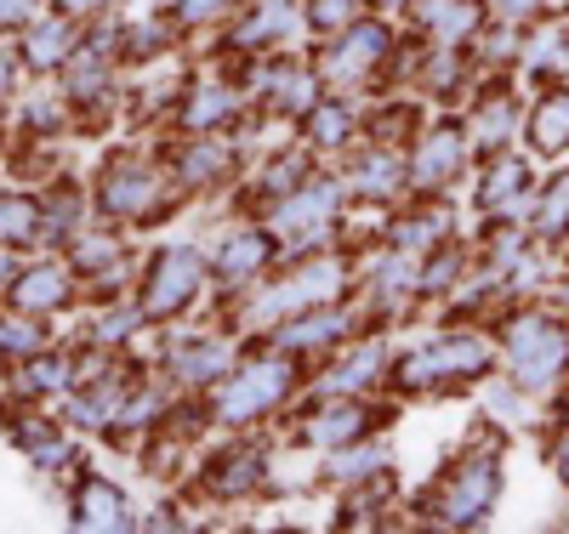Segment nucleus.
Here are the masks:
<instances>
[{
  "instance_id": "nucleus-16",
  "label": "nucleus",
  "mask_w": 569,
  "mask_h": 534,
  "mask_svg": "<svg viewBox=\"0 0 569 534\" xmlns=\"http://www.w3.org/2000/svg\"><path fill=\"white\" fill-rule=\"evenodd\" d=\"M262 262H268V239L257 228L251 233H233V239H222V245H217V268L228 279H251Z\"/></svg>"
},
{
  "instance_id": "nucleus-6",
  "label": "nucleus",
  "mask_w": 569,
  "mask_h": 534,
  "mask_svg": "<svg viewBox=\"0 0 569 534\" xmlns=\"http://www.w3.org/2000/svg\"><path fill=\"white\" fill-rule=\"evenodd\" d=\"M376 58H388V29H376V23H348L342 40L330 46L325 74L342 80V85H353V80H365V74L376 69Z\"/></svg>"
},
{
  "instance_id": "nucleus-17",
  "label": "nucleus",
  "mask_w": 569,
  "mask_h": 534,
  "mask_svg": "<svg viewBox=\"0 0 569 534\" xmlns=\"http://www.w3.org/2000/svg\"><path fill=\"white\" fill-rule=\"evenodd\" d=\"M262 455H251V450H233V455H222L217 461V472H211V490L217 495H246V490H257L262 483Z\"/></svg>"
},
{
  "instance_id": "nucleus-30",
  "label": "nucleus",
  "mask_w": 569,
  "mask_h": 534,
  "mask_svg": "<svg viewBox=\"0 0 569 534\" xmlns=\"http://www.w3.org/2000/svg\"><path fill=\"white\" fill-rule=\"evenodd\" d=\"M536 228H541V233H563V228H569V177H558V182L547 188V200L536 205Z\"/></svg>"
},
{
  "instance_id": "nucleus-38",
  "label": "nucleus",
  "mask_w": 569,
  "mask_h": 534,
  "mask_svg": "<svg viewBox=\"0 0 569 534\" xmlns=\"http://www.w3.org/2000/svg\"><path fill=\"white\" fill-rule=\"evenodd\" d=\"M23 7H29V0H0V23H7V18H18Z\"/></svg>"
},
{
  "instance_id": "nucleus-29",
  "label": "nucleus",
  "mask_w": 569,
  "mask_h": 534,
  "mask_svg": "<svg viewBox=\"0 0 569 534\" xmlns=\"http://www.w3.org/2000/svg\"><path fill=\"white\" fill-rule=\"evenodd\" d=\"M297 23V12L291 7H268V12H257L246 29H240V46H262V40H279L284 29Z\"/></svg>"
},
{
  "instance_id": "nucleus-19",
  "label": "nucleus",
  "mask_w": 569,
  "mask_h": 534,
  "mask_svg": "<svg viewBox=\"0 0 569 534\" xmlns=\"http://www.w3.org/2000/svg\"><path fill=\"white\" fill-rule=\"evenodd\" d=\"M388 239H393L399 251H427L433 239H445V211H416V216L393 222V228H388Z\"/></svg>"
},
{
  "instance_id": "nucleus-33",
  "label": "nucleus",
  "mask_w": 569,
  "mask_h": 534,
  "mask_svg": "<svg viewBox=\"0 0 569 534\" xmlns=\"http://www.w3.org/2000/svg\"><path fill=\"white\" fill-rule=\"evenodd\" d=\"M308 18H313L319 29H348V23H353V0H313Z\"/></svg>"
},
{
  "instance_id": "nucleus-26",
  "label": "nucleus",
  "mask_w": 569,
  "mask_h": 534,
  "mask_svg": "<svg viewBox=\"0 0 569 534\" xmlns=\"http://www.w3.org/2000/svg\"><path fill=\"white\" fill-rule=\"evenodd\" d=\"M228 114H233L228 85H206V91H194V103H188V125H222Z\"/></svg>"
},
{
  "instance_id": "nucleus-25",
  "label": "nucleus",
  "mask_w": 569,
  "mask_h": 534,
  "mask_svg": "<svg viewBox=\"0 0 569 534\" xmlns=\"http://www.w3.org/2000/svg\"><path fill=\"white\" fill-rule=\"evenodd\" d=\"M228 171V149L222 142H194V149L182 154V177L188 182H217Z\"/></svg>"
},
{
  "instance_id": "nucleus-27",
  "label": "nucleus",
  "mask_w": 569,
  "mask_h": 534,
  "mask_svg": "<svg viewBox=\"0 0 569 534\" xmlns=\"http://www.w3.org/2000/svg\"><path fill=\"white\" fill-rule=\"evenodd\" d=\"M313 137L325 142V149L348 142V137H353V114H348V103H313Z\"/></svg>"
},
{
  "instance_id": "nucleus-39",
  "label": "nucleus",
  "mask_w": 569,
  "mask_h": 534,
  "mask_svg": "<svg viewBox=\"0 0 569 534\" xmlns=\"http://www.w3.org/2000/svg\"><path fill=\"white\" fill-rule=\"evenodd\" d=\"M563 421H569V399H563Z\"/></svg>"
},
{
  "instance_id": "nucleus-10",
  "label": "nucleus",
  "mask_w": 569,
  "mask_h": 534,
  "mask_svg": "<svg viewBox=\"0 0 569 534\" xmlns=\"http://www.w3.org/2000/svg\"><path fill=\"white\" fill-rule=\"evenodd\" d=\"M461 149H467L461 131H433V137H427L421 154H416V171H410L416 188H445L461 171Z\"/></svg>"
},
{
  "instance_id": "nucleus-34",
  "label": "nucleus",
  "mask_w": 569,
  "mask_h": 534,
  "mask_svg": "<svg viewBox=\"0 0 569 534\" xmlns=\"http://www.w3.org/2000/svg\"><path fill=\"white\" fill-rule=\"evenodd\" d=\"M291 182H302V160H297V154H291V160H279V165L268 171V193H284Z\"/></svg>"
},
{
  "instance_id": "nucleus-12",
  "label": "nucleus",
  "mask_w": 569,
  "mask_h": 534,
  "mask_svg": "<svg viewBox=\"0 0 569 534\" xmlns=\"http://www.w3.org/2000/svg\"><path fill=\"white\" fill-rule=\"evenodd\" d=\"M337 335H348V313L337 308H319L308 319H291L279 330V347L284 353H308V347H325V342H337Z\"/></svg>"
},
{
  "instance_id": "nucleus-20",
  "label": "nucleus",
  "mask_w": 569,
  "mask_h": 534,
  "mask_svg": "<svg viewBox=\"0 0 569 534\" xmlns=\"http://www.w3.org/2000/svg\"><path fill=\"white\" fill-rule=\"evenodd\" d=\"M382 466H388V450H376V444H365V450L342 444V450H337V461H330L337 483H370V477L382 472Z\"/></svg>"
},
{
  "instance_id": "nucleus-2",
  "label": "nucleus",
  "mask_w": 569,
  "mask_h": 534,
  "mask_svg": "<svg viewBox=\"0 0 569 534\" xmlns=\"http://www.w3.org/2000/svg\"><path fill=\"white\" fill-rule=\"evenodd\" d=\"M496 495H501L496 455H485V461L472 455L467 466H456V472L445 477V490H439V501H433V517L450 523V528H472V523H485V517H490Z\"/></svg>"
},
{
  "instance_id": "nucleus-21",
  "label": "nucleus",
  "mask_w": 569,
  "mask_h": 534,
  "mask_svg": "<svg viewBox=\"0 0 569 534\" xmlns=\"http://www.w3.org/2000/svg\"><path fill=\"white\" fill-rule=\"evenodd\" d=\"M370 375H382V347H359L348 364L330 370V393H359V386H370Z\"/></svg>"
},
{
  "instance_id": "nucleus-18",
  "label": "nucleus",
  "mask_w": 569,
  "mask_h": 534,
  "mask_svg": "<svg viewBox=\"0 0 569 534\" xmlns=\"http://www.w3.org/2000/svg\"><path fill=\"white\" fill-rule=\"evenodd\" d=\"M393 188H399V154H388V149L365 154V165L353 171V193H359V200H388Z\"/></svg>"
},
{
  "instance_id": "nucleus-32",
  "label": "nucleus",
  "mask_w": 569,
  "mask_h": 534,
  "mask_svg": "<svg viewBox=\"0 0 569 534\" xmlns=\"http://www.w3.org/2000/svg\"><path fill=\"white\" fill-rule=\"evenodd\" d=\"M58 296H63V273L58 268H40V273H29L18 284V302H29V308H52Z\"/></svg>"
},
{
  "instance_id": "nucleus-36",
  "label": "nucleus",
  "mask_w": 569,
  "mask_h": 534,
  "mask_svg": "<svg viewBox=\"0 0 569 534\" xmlns=\"http://www.w3.org/2000/svg\"><path fill=\"white\" fill-rule=\"evenodd\" d=\"M211 12H222V0H182V18H188V23H200V18H211Z\"/></svg>"
},
{
  "instance_id": "nucleus-4",
  "label": "nucleus",
  "mask_w": 569,
  "mask_h": 534,
  "mask_svg": "<svg viewBox=\"0 0 569 534\" xmlns=\"http://www.w3.org/2000/svg\"><path fill=\"white\" fill-rule=\"evenodd\" d=\"M284 386H291V364H284V359H262L246 375L222 381L217 410H222V421H251V415H262V410H273L284 399Z\"/></svg>"
},
{
  "instance_id": "nucleus-1",
  "label": "nucleus",
  "mask_w": 569,
  "mask_h": 534,
  "mask_svg": "<svg viewBox=\"0 0 569 534\" xmlns=\"http://www.w3.org/2000/svg\"><path fill=\"white\" fill-rule=\"evenodd\" d=\"M507 364H512L518 386H536L541 393V386H552L569 364V330L558 319H541V313L518 319L507 330Z\"/></svg>"
},
{
  "instance_id": "nucleus-28",
  "label": "nucleus",
  "mask_w": 569,
  "mask_h": 534,
  "mask_svg": "<svg viewBox=\"0 0 569 534\" xmlns=\"http://www.w3.org/2000/svg\"><path fill=\"white\" fill-rule=\"evenodd\" d=\"M177 370H182V381H217V375L228 370V347H217V342H200V347L188 353Z\"/></svg>"
},
{
  "instance_id": "nucleus-11",
  "label": "nucleus",
  "mask_w": 569,
  "mask_h": 534,
  "mask_svg": "<svg viewBox=\"0 0 569 534\" xmlns=\"http://www.w3.org/2000/svg\"><path fill=\"white\" fill-rule=\"evenodd\" d=\"M479 23H485L479 0H421V29L433 34V40H445V46L467 40Z\"/></svg>"
},
{
  "instance_id": "nucleus-8",
  "label": "nucleus",
  "mask_w": 569,
  "mask_h": 534,
  "mask_svg": "<svg viewBox=\"0 0 569 534\" xmlns=\"http://www.w3.org/2000/svg\"><path fill=\"white\" fill-rule=\"evenodd\" d=\"M337 193H342V188H330V182L291 193V200L279 205V228H284V233H302L308 245H319L325 228H330V216H337ZM308 245H302V251H308Z\"/></svg>"
},
{
  "instance_id": "nucleus-9",
  "label": "nucleus",
  "mask_w": 569,
  "mask_h": 534,
  "mask_svg": "<svg viewBox=\"0 0 569 534\" xmlns=\"http://www.w3.org/2000/svg\"><path fill=\"white\" fill-rule=\"evenodd\" d=\"M154 200H160V177H154L149 165H120V171H109V182H103V205H109V211L137 216V211H149Z\"/></svg>"
},
{
  "instance_id": "nucleus-22",
  "label": "nucleus",
  "mask_w": 569,
  "mask_h": 534,
  "mask_svg": "<svg viewBox=\"0 0 569 534\" xmlns=\"http://www.w3.org/2000/svg\"><path fill=\"white\" fill-rule=\"evenodd\" d=\"M525 69H569V29H541L525 46Z\"/></svg>"
},
{
  "instance_id": "nucleus-31",
  "label": "nucleus",
  "mask_w": 569,
  "mask_h": 534,
  "mask_svg": "<svg viewBox=\"0 0 569 534\" xmlns=\"http://www.w3.org/2000/svg\"><path fill=\"white\" fill-rule=\"evenodd\" d=\"M512 131V103H485V114L472 120V137H479V149H501Z\"/></svg>"
},
{
  "instance_id": "nucleus-15",
  "label": "nucleus",
  "mask_w": 569,
  "mask_h": 534,
  "mask_svg": "<svg viewBox=\"0 0 569 534\" xmlns=\"http://www.w3.org/2000/svg\"><path fill=\"white\" fill-rule=\"evenodd\" d=\"M530 193V171L525 160H496L490 177H485V205L490 211H518V200Z\"/></svg>"
},
{
  "instance_id": "nucleus-13",
  "label": "nucleus",
  "mask_w": 569,
  "mask_h": 534,
  "mask_svg": "<svg viewBox=\"0 0 569 534\" xmlns=\"http://www.w3.org/2000/svg\"><path fill=\"white\" fill-rule=\"evenodd\" d=\"M359 432H365V410L359 404H330L308 421V444L319 450H342V444H359Z\"/></svg>"
},
{
  "instance_id": "nucleus-14",
  "label": "nucleus",
  "mask_w": 569,
  "mask_h": 534,
  "mask_svg": "<svg viewBox=\"0 0 569 534\" xmlns=\"http://www.w3.org/2000/svg\"><path fill=\"white\" fill-rule=\"evenodd\" d=\"M530 142L541 154H563L569 149V91L541 97V109L530 114Z\"/></svg>"
},
{
  "instance_id": "nucleus-40",
  "label": "nucleus",
  "mask_w": 569,
  "mask_h": 534,
  "mask_svg": "<svg viewBox=\"0 0 569 534\" xmlns=\"http://www.w3.org/2000/svg\"><path fill=\"white\" fill-rule=\"evenodd\" d=\"M382 7H399V0H382Z\"/></svg>"
},
{
  "instance_id": "nucleus-3",
  "label": "nucleus",
  "mask_w": 569,
  "mask_h": 534,
  "mask_svg": "<svg viewBox=\"0 0 569 534\" xmlns=\"http://www.w3.org/2000/svg\"><path fill=\"white\" fill-rule=\"evenodd\" d=\"M485 364H490V347L479 335H445V342L416 347L399 364V381L405 386H433V381H450V375H479Z\"/></svg>"
},
{
  "instance_id": "nucleus-37",
  "label": "nucleus",
  "mask_w": 569,
  "mask_h": 534,
  "mask_svg": "<svg viewBox=\"0 0 569 534\" xmlns=\"http://www.w3.org/2000/svg\"><path fill=\"white\" fill-rule=\"evenodd\" d=\"M552 461H558V477H563V483H569V439H563V444H558V455H552Z\"/></svg>"
},
{
  "instance_id": "nucleus-35",
  "label": "nucleus",
  "mask_w": 569,
  "mask_h": 534,
  "mask_svg": "<svg viewBox=\"0 0 569 534\" xmlns=\"http://www.w3.org/2000/svg\"><path fill=\"white\" fill-rule=\"evenodd\" d=\"M63 40H69V29H63V23H46V29L34 34V58L46 63V58H52V52H58V46H63Z\"/></svg>"
},
{
  "instance_id": "nucleus-23",
  "label": "nucleus",
  "mask_w": 569,
  "mask_h": 534,
  "mask_svg": "<svg viewBox=\"0 0 569 534\" xmlns=\"http://www.w3.org/2000/svg\"><path fill=\"white\" fill-rule=\"evenodd\" d=\"M80 523H86V528H114V523H126L120 495H114V490H103V483H91L86 501H80Z\"/></svg>"
},
{
  "instance_id": "nucleus-7",
  "label": "nucleus",
  "mask_w": 569,
  "mask_h": 534,
  "mask_svg": "<svg viewBox=\"0 0 569 534\" xmlns=\"http://www.w3.org/2000/svg\"><path fill=\"white\" fill-rule=\"evenodd\" d=\"M200 290V256L188 251V245H177V251H166L160 262H154V279H149V308L154 313H177L188 296Z\"/></svg>"
},
{
  "instance_id": "nucleus-24",
  "label": "nucleus",
  "mask_w": 569,
  "mask_h": 534,
  "mask_svg": "<svg viewBox=\"0 0 569 534\" xmlns=\"http://www.w3.org/2000/svg\"><path fill=\"white\" fill-rule=\"evenodd\" d=\"M273 97H279V109H291V114H313V97H319V80L313 74H273Z\"/></svg>"
},
{
  "instance_id": "nucleus-5",
  "label": "nucleus",
  "mask_w": 569,
  "mask_h": 534,
  "mask_svg": "<svg viewBox=\"0 0 569 534\" xmlns=\"http://www.w3.org/2000/svg\"><path fill=\"white\" fill-rule=\"evenodd\" d=\"M337 290H342V268H337V262H308V268H297L291 279H284L279 290H268V296L251 308V319L262 324V319L302 313V308H325Z\"/></svg>"
}]
</instances>
